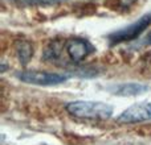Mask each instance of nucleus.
<instances>
[{
	"mask_svg": "<svg viewBox=\"0 0 151 145\" xmlns=\"http://www.w3.org/2000/svg\"><path fill=\"white\" fill-rule=\"evenodd\" d=\"M145 45H151V32L149 33V36L146 37V40H145Z\"/></svg>",
	"mask_w": 151,
	"mask_h": 145,
	"instance_id": "10",
	"label": "nucleus"
},
{
	"mask_svg": "<svg viewBox=\"0 0 151 145\" xmlns=\"http://www.w3.org/2000/svg\"><path fill=\"white\" fill-rule=\"evenodd\" d=\"M11 3L20 8L28 7H47V5H56L60 4L64 0H9Z\"/></svg>",
	"mask_w": 151,
	"mask_h": 145,
	"instance_id": "8",
	"label": "nucleus"
},
{
	"mask_svg": "<svg viewBox=\"0 0 151 145\" xmlns=\"http://www.w3.org/2000/svg\"><path fill=\"white\" fill-rule=\"evenodd\" d=\"M66 111L77 117L86 119H109L113 114V107L102 102L77 100L66 104Z\"/></svg>",
	"mask_w": 151,
	"mask_h": 145,
	"instance_id": "1",
	"label": "nucleus"
},
{
	"mask_svg": "<svg viewBox=\"0 0 151 145\" xmlns=\"http://www.w3.org/2000/svg\"><path fill=\"white\" fill-rule=\"evenodd\" d=\"M149 120H151V103L149 102L134 104L118 116V122L121 123H142Z\"/></svg>",
	"mask_w": 151,
	"mask_h": 145,
	"instance_id": "4",
	"label": "nucleus"
},
{
	"mask_svg": "<svg viewBox=\"0 0 151 145\" xmlns=\"http://www.w3.org/2000/svg\"><path fill=\"white\" fill-rule=\"evenodd\" d=\"M65 50L72 61L80 62L94 52V46L86 40L70 38L65 42Z\"/></svg>",
	"mask_w": 151,
	"mask_h": 145,
	"instance_id": "5",
	"label": "nucleus"
},
{
	"mask_svg": "<svg viewBox=\"0 0 151 145\" xmlns=\"http://www.w3.org/2000/svg\"><path fill=\"white\" fill-rule=\"evenodd\" d=\"M17 78L25 83H32V85H40V86H52L65 82L68 79V75L57 74V72L39 71V70H27L23 72H19Z\"/></svg>",
	"mask_w": 151,
	"mask_h": 145,
	"instance_id": "3",
	"label": "nucleus"
},
{
	"mask_svg": "<svg viewBox=\"0 0 151 145\" xmlns=\"http://www.w3.org/2000/svg\"><path fill=\"white\" fill-rule=\"evenodd\" d=\"M16 53H17L19 61H20L23 65H27L29 62V60L33 55V45L31 44L27 40H19L15 45Z\"/></svg>",
	"mask_w": 151,
	"mask_h": 145,
	"instance_id": "6",
	"label": "nucleus"
},
{
	"mask_svg": "<svg viewBox=\"0 0 151 145\" xmlns=\"http://www.w3.org/2000/svg\"><path fill=\"white\" fill-rule=\"evenodd\" d=\"M60 49H61V42H60V41L52 42V44H50L49 46L47 48V50H45V57H47V58H50V60H53V58L58 57Z\"/></svg>",
	"mask_w": 151,
	"mask_h": 145,
	"instance_id": "9",
	"label": "nucleus"
},
{
	"mask_svg": "<svg viewBox=\"0 0 151 145\" xmlns=\"http://www.w3.org/2000/svg\"><path fill=\"white\" fill-rule=\"evenodd\" d=\"M146 85H141V83H125V85H121L115 87L114 92L117 95H122V96H131V95H138L142 94L147 90Z\"/></svg>",
	"mask_w": 151,
	"mask_h": 145,
	"instance_id": "7",
	"label": "nucleus"
},
{
	"mask_svg": "<svg viewBox=\"0 0 151 145\" xmlns=\"http://www.w3.org/2000/svg\"><path fill=\"white\" fill-rule=\"evenodd\" d=\"M150 25H151V13L142 16L139 20L134 21L133 24L119 29V31L113 32L111 34H109L107 38H109L110 45H117V44H122V42L133 41V40L138 38Z\"/></svg>",
	"mask_w": 151,
	"mask_h": 145,
	"instance_id": "2",
	"label": "nucleus"
}]
</instances>
